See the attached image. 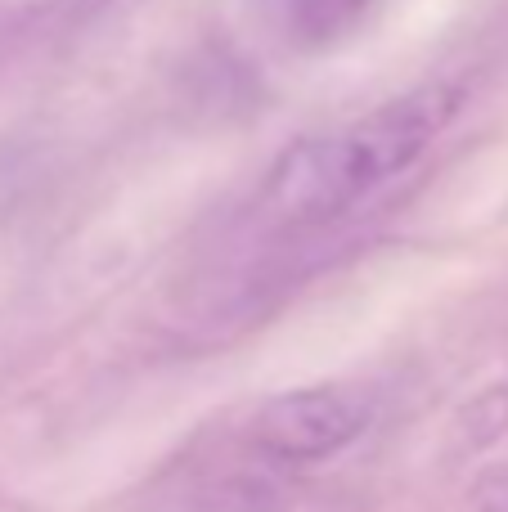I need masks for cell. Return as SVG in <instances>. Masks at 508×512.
I'll return each mask as SVG.
<instances>
[{"instance_id": "obj_2", "label": "cell", "mask_w": 508, "mask_h": 512, "mask_svg": "<svg viewBox=\"0 0 508 512\" xmlns=\"http://www.w3.org/2000/svg\"><path fill=\"white\" fill-rule=\"evenodd\" d=\"M374 418V400L360 387H302L266 400L252 418V441L279 463H315L347 450Z\"/></svg>"}, {"instance_id": "obj_1", "label": "cell", "mask_w": 508, "mask_h": 512, "mask_svg": "<svg viewBox=\"0 0 508 512\" xmlns=\"http://www.w3.org/2000/svg\"><path fill=\"white\" fill-rule=\"evenodd\" d=\"M459 86H419L338 131L302 135L275 158L261 203L284 225H329L401 176L459 108Z\"/></svg>"}, {"instance_id": "obj_4", "label": "cell", "mask_w": 508, "mask_h": 512, "mask_svg": "<svg viewBox=\"0 0 508 512\" xmlns=\"http://www.w3.org/2000/svg\"><path fill=\"white\" fill-rule=\"evenodd\" d=\"M464 427H468V445H486V441H500L508 432V387L486 391L482 400L464 409Z\"/></svg>"}, {"instance_id": "obj_3", "label": "cell", "mask_w": 508, "mask_h": 512, "mask_svg": "<svg viewBox=\"0 0 508 512\" xmlns=\"http://www.w3.org/2000/svg\"><path fill=\"white\" fill-rule=\"evenodd\" d=\"M378 9L383 0H284V32L302 50H333L369 27Z\"/></svg>"}]
</instances>
